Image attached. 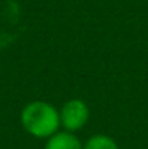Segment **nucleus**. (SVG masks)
Returning <instances> with one entry per match:
<instances>
[{"mask_svg": "<svg viewBox=\"0 0 148 149\" xmlns=\"http://www.w3.org/2000/svg\"><path fill=\"white\" fill-rule=\"evenodd\" d=\"M83 149H119V146L112 136L97 133L88 138V141L83 144Z\"/></svg>", "mask_w": 148, "mask_h": 149, "instance_id": "4", "label": "nucleus"}, {"mask_svg": "<svg viewBox=\"0 0 148 149\" xmlns=\"http://www.w3.org/2000/svg\"><path fill=\"white\" fill-rule=\"evenodd\" d=\"M21 125L30 136L48 138L59 132L61 118L59 109L45 100L29 102L21 109Z\"/></svg>", "mask_w": 148, "mask_h": 149, "instance_id": "1", "label": "nucleus"}, {"mask_svg": "<svg viewBox=\"0 0 148 149\" xmlns=\"http://www.w3.org/2000/svg\"><path fill=\"white\" fill-rule=\"evenodd\" d=\"M43 149H83V143L70 132H58L46 140Z\"/></svg>", "mask_w": 148, "mask_h": 149, "instance_id": "3", "label": "nucleus"}, {"mask_svg": "<svg viewBox=\"0 0 148 149\" xmlns=\"http://www.w3.org/2000/svg\"><path fill=\"white\" fill-rule=\"evenodd\" d=\"M61 127L65 132L75 133L81 130L89 120V108L81 98H70L59 109Z\"/></svg>", "mask_w": 148, "mask_h": 149, "instance_id": "2", "label": "nucleus"}]
</instances>
